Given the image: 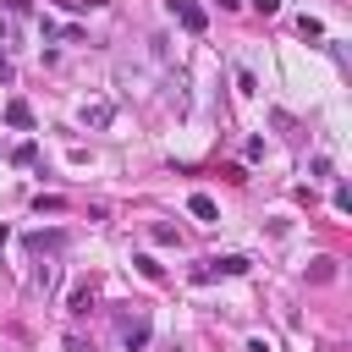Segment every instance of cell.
I'll list each match as a JSON object with an SVG mask.
<instances>
[{
  "label": "cell",
  "mask_w": 352,
  "mask_h": 352,
  "mask_svg": "<svg viewBox=\"0 0 352 352\" xmlns=\"http://www.w3.org/2000/svg\"><path fill=\"white\" fill-rule=\"evenodd\" d=\"M165 6H170V11L182 16V28H187V33H204V28H209V16H204V11L192 6V0H165Z\"/></svg>",
  "instance_id": "1"
},
{
  "label": "cell",
  "mask_w": 352,
  "mask_h": 352,
  "mask_svg": "<svg viewBox=\"0 0 352 352\" xmlns=\"http://www.w3.org/2000/svg\"><path fill=\"white\" fill-rule=\"evenodd\" d=\"M242 270H248V258H236V253H226V258H209V264H204L198 275L209 280V275H242Z\"/></svg>",
  "instance_id": "2"
},
{
  "label": "cell",
  "mask_w": 352,
  "mask_h": 352,
  "mask_svg": "<svg viewBox=\"0 0 352 352\" xmlns=\"http://www.w3.org/2000/svg\"><path fill=\"white\" fill-rule=\"evenodd\" d=\"M121 341H126V346H143V341H148V319H143V314H126V319H121Z\"/></svg>",
  "instance_id": "3"
},
{
  "label": "cell",
  "mask_w": 352,
  "mask_h": 352,
  "mask_svg": "<svg viewBox=\"0 0 352 352\" xmlns=\"http://www.w3.org/2000/svg\"><path fill=\"white\" fill-rule=\"evenodd\" d=\"M187 209H192L198 220H220V209H214V198H209V192H192V198H187Z\"/></svg>",
  "instance_id": "4"
},
{
  "label": "cell",
  "mask_w": 352,
  "mask_h": 352,
  "mask_svg": "<svg viewBox=\"0 0 352 352\" xmlns=\"http://www.w3.org/2000/svg\"><path fill=\"white\" fill-rule=\"evenodd\" d=\"M6 121H11V126H22V132H28V126H33V110H28V104H22V99H11V104H6Z\"/></svg>",
  "instance_id": "5"
},
{
  "label": "cell",
  "mask_w": 352,
  "mask_h": 352,
  "mask_svg": "<svg viewBox=\"0 0 352 352\" xmlns=\"http://www.w3.org/2000/svg\"><path fill=\"white\" fill-rule=\"evenodd\" d=\"M308 280H336V258H314V270H308Z\"/></svg>",
  "instance_id": "6"
},
{
  "label": "cell",
  "mask_w": 352,
  "mask_h": 352,
  "mask_svg": "<svg viewBox=\"0 0 352 352\" xmlns=\"http://www.w3.org/2000/svg\"><path fill=\"white\" fill-rule=\"evenodd\" d=\"M297 33H302V38H324V28H319L314 16H297Z\"/></svg>",
  "instance_id": "7"
},
{
  "label": "cell",
  "mask_w": 352,
  "mask_h": 352,
  "mask_svg": "<svg viewBox=\"0 0 352 352\" xmlns=\"http://www.w3.org/2000/svg\"><path fill=\"white\" fill-rule=\"evenodd\" d=\"M88 308H94V292H88V286H82V292H77V297H72V314H88Z\"/></svg>",
  "instance_id": "8"
},
{
  "label": "cell",
  "mask_w": 352,
  "mask_h": 352,
  "mask_svg": "<svg viewBox=\"0 0 352 352\" xmlns=\"http://www.w3.org/2000/svg\"><path fill=\"white\" fill-rule=\"evenodd\" d=\"M253 6H258V16H275L280 11V0H253Z\"/></svg>",
  "instance_id": "9"
},
{
  "label": "cell",
  "mask_w": 352,
  "mask_h": 352,
  "mask_svg": "<svg viewBox=\"0 0 352 352\" xmlns=\"http://www.w3.org/2000/svg\"><path fill=\"white\" fill-rule=\"evenodd\" d=\"M6 77H11V66H6V55H0V82H6Z\"/></svg>",
  "instance_id": "10"
}]
</instances>
